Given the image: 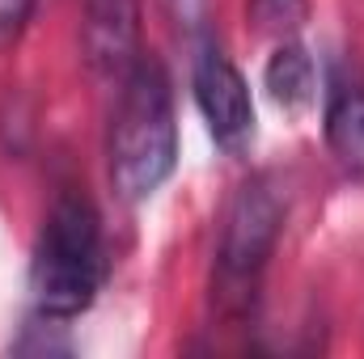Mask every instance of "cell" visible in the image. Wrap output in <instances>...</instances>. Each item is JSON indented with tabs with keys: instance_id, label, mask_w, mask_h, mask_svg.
<instances>
[{
	"instance_id": "1",
	"label": "cell",
	"mask_w": 364,
	"mask_h": 359,
	"mask_svg": "<svg viewBox=\"0 0 364 359\" xmlns=\"http://www.w3.org/2000/svg\"><path fill=\"white\" fill-rule=\"evenodd\" d=\"M110 182L119 199L140 203L174 174L178 161V123H174V85L161 60L140 55L119 81V101L110 114Z\"/></svg>"
},
{
	"instance_id": "2",
	"label": "cell",
	"mask_w": 364,
	"mask_h": 359,
	"mask_svg": "<svg viewBox=\"0 0 364 359\" xmlns=\"http://www.w3.org/2000/svg\"><path fill=\"white\" fill-rule=\"evenodd\" d=\"M106 279V245H102V220L90 199L64 194L34 245L30 258V296L43 317L68 321L85 313Z\"/></svg>"
},
{
	"instance_id": "3",
	"label": "cell",
	"mask_w": 364,
	"mask_h": 359,
	"mask_svg": "<svg viewBox=\"0 0 364 359\" xmlns=\"http://www.w3.org/2000/svg\"><path fill=\"white\" fill-rule=\"evenodd\" d=\"M279 228H284V190L275 186L272 174L246 178L225 203L216 237L212 296L225 313H246L255 304V287L267 270Z\"/></svg>"
},
{
	"instance_id": "4",
	"label": "cell",
	"mask_w": 364,
	"mask_h": 359,
	"mask_svg": "<svg viewBox=\"0 0 364 359\" xmlns=\"http://www.w3.org/2000/svg\"><path fill=\"white\" fill-rule=\"evenodd\" d=\"M191 89H195V106L212 140L225 153H246L255 140V101L246 89V77L233 68V60L216 43L199 47L195 68H191Z\"/></svg>"
},
{
	"instance_id": "5",
	"label": "cell",
	"mask_w": 364,
	"mask_h": 359,
	"mask_svg": "<svg viewBox=\"0 0 364 359\" xmlns=\"http://www.w3.org/2000/svg\"><path fill=\"white\" fill-rule=\"evenodd\" d=\"M81 47L97 77L123 81L140 60V0H85Z\"/></svg>"
},
{
	"instance_id": "6",
	"label": "cell",
	"mask_w": 364,
	"mask_h": 359,
	"mask_svg": "<svg viewBox=\"0 0 364 359\" xmlns=\"http://www.w3.org/2000/svg\"><path fill=\"white\" fill-rule=\"evenodd\" d=\"M263 85H267V93H272V101L279 110H305L314 101L318 72H314L309 51L296 38H288V43L275 47V55L267 60V68H263Z\"/></svg>"
},
{
	"instance_id": "7",
	"label": "cell",
	"mask_w": 364,
	"mask_h": 359,
	"mask_svg": "<svg viewBox=\"0 0 364 359\" xmlns=\"http://www.w3.org/2000/svg\"><path fill=\"white\" fill-rule=\"evenodd\" d=\"M326 144L339 157L343 170L364 174V89L360 85H343L331 93L326 101Z\"/></svg>"
},
{
	"instance_id": "8",
	"label": "cell",
	"mask_w": 364,
	"mask_h": 359,
	"mask_svg": "<svg viewBox=\"0 0 364 359\" xmlns=\"http://www.w3.org/2000/svg\"><path fill=\"white\" fill-rule=\"evenodd\" d=\"M309 17V0H250V21L263 38H296Z\"/></svg>"
},
{
	"instance_id": "9",
	"label": "cell",
	"mask_w": 364,
	"mask_h": 359,
	"mask_svg": "<svg viewBox=\"0 0 364 359\" xmlns=\"http://www.w3.org/2000/svg\"><path fill=\"white\" fill-rule=\"evenodd\" d=\"M34 4L38 0H0V47H9V43L21 38L26 21L34 17Z\"/></svg>"
},
{
	"instance_id": "10",
	"label": "cell",
	"mask_w": 364,
	"mask_h": 359,
	"mask_svg": "<svg viewBox=\"0 0 364 359\" xmlns=\"http://www.w3.org/2000/svg\"><path fill=\"white\" fill-rule=\"evenodd\" d=\"M174 13H178L182 26L199 30L203 26V13H208V0H174Z\"/></svg>"
}]
</instances>
